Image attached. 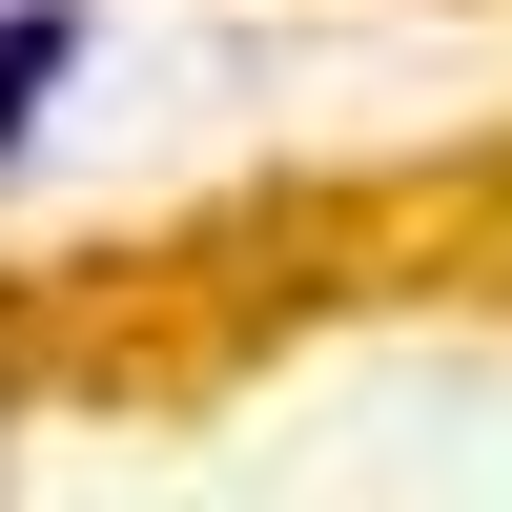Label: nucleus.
I'll list each match as a JSON object with an SVG mask.
<instances>
[{"label": "nucleus", "instance_id": "nucleus-1", "mask_svg": "<svg viewBox=\"0 0 512 512\" xmlns=\"http://www.w3.org/2000/svg\"><path fill=\"white\" fill-rule=\"evenodd\" d=\"M82 82V0H0V164L41 144V103Z\"/></svg>", "mask_w": 512, "mask_h": 512}]
</instances>
